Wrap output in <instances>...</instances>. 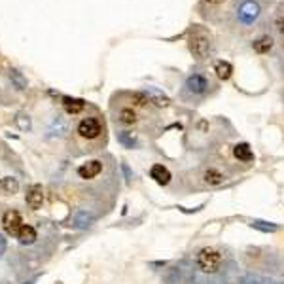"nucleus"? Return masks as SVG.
<instances>
[{
    "label": "nucleus",
    "instance_id": "nucleus-2",
    "mask_svg": "<svg viewBox=\"0 0 284 284\" xmlns=\"http://www.w3.org/2000/svg\"><path fill=\"white\" fill-rule=\"evenodd\" d=\"M76 133L84 140H97L105 133V125L101 123L99 117H84L76 127Z\"/></svg>",
    "mask_w": 284,
    "mask_h": 284
},
{
    "label": "nucleus",
    "instance_id": "nucleus-16",
    "mask_svg": "<svg viewBox=\"0 0 284 284\" xmlns=\"http://www.w3.org/2000/svg\"><path fill=\"white\" fill-rule=\"evenodd\" d=\"M214 72H216V76L220 78V80H229L233 74V66L231 63H227V61H218L216 63V66H214Z\"/></svg>",
    "mask_w": 284,
    "mask_h": 284
},
{
    "label": "nucleus",
    "instance_id": "nucleus-8",
    "mask_svg": "<svg viewBox=\"0 0 284 284\" xmlns=\"http://www.w3.org/2000/svg\"><path fill=\"white\" fill-rule=\"evenodd\" d=\"M25 201H27V205L31 207L32 211H38V209L42 207V203H44V189H42V186H38V184H32L31 188L27 189Z\"/></svg>",
    "mask_w": 284,
    "mask_h": 284
},
{
    "label": "nucleus",
    "instance_id": "nucleus-22",
    "mask_svg": "<svg viewBox=\"0 0 284 284\" xmlns=\"http://www.w3.org/2000/svg\"><path fill=\"white\" fill-rule=\"evenodd\" d=\"M241 283L242 284H260V281H258V279H254V277H244Z\"/></svg>",
    "mask_w": 284,
    "mask_h": 284
},
{
    "label": "nucleus",
    "instance_id": "nucleus-20",
    "mask_svg": "<svg viewBox=\"0 0 284 284\" xmlns=\"http://www.w3.org/2000/svg\"><path fill=\"white\" fill-rule=\"evenodd\" d=\"M119 142L121 144H125L127 148H133L137 146V140H135V137H131V133H119Z\"/></svg>",
    "mask_w": 284,
    "mask_h": 284
},
{
    "label": "nucleus",
    "instance_id": "nucleus-18",
    "mask_svg": "<svg viewBox=\"0 0 284 284\" xmlns=\"http://www.w3.org/2000/svg\"><path fill=\"white\" fill-rule=\"evenodd\" d=\"M252 227L258 229V231H263V233H275L279 227L275 224H269V222H262V220H254L252 222Z\"/></svg>",
    "mask_w": 284,
    "mask_h": 284
},
{
    "label": "nucleus",
    "instance_id": "nucleus-15",
    "mask_svg": "<svg viewBox=\"0 0 284 284\" xmlns=\"http://www.w3.org/2000/svg\"><path fill=\"white\" fill-rule=\"evenodd\" d=\"M150 99V103H156L158 106H163V108H167L169 105H170V101H169V97H165V95L161 93L159 89H156V87H148L146 93H144Z\"/></svg>",
    "mask_w": 284,
    "mask_h": 284
},
{
    "label": "nucleus",
    "instance_id": "nucleus-1",
    "mask_svg": "<svg viewBox=\"0 0 284 284\" xmlns=\"http://www.w3.org/2000/svg\"><path fill=\"white\" fill-rule=\"evenodd\" d=\"M222 254L214 248H201L197 252V267L203 273H216L222 267Z\"/></svg>",
    "mask_w": 284,
    "mask_h": 284
},
{
    "label": "nucleus",
    "instance_id": "nucleus-24",
    "mask_svg": "<svg viewBox=\"0 0 284 284\" xmlns=\"http://www.w3.org/2000/svg\"><path fill=\"white\" fill-rule=\"evenodd\" d=\"M209 2H222V0H209Z\"/></svg>",
    "mask_w": 284,
    "mask_h": 284
},
{
    "label": "nucleus",
    "instance_id": "nucleus-4",
    "mask_svg": "<svg viewBox=\"0 0 284 284\" xmlns=\"http://www.w3.org/2000/svg\"><path fill=\"white\" fill-rule=\"evenodd\" d=\"M260 13H262L260 2H256V0H244L241 6H239L237 19H239V23L244 25V27H250V25H254V23L258 21Z\"/></svg>",
    "mask_w": 284,
    "mask_h": 284
},
{
    "label": "nucleus",
    "instance_id": "nucleus-14",
    "mask_svg": "<svg viewBox=\"0 0 284 284\" xmlns=\"http://www.w3.org/2000/svg\"><path fill=\"white\" fill-rule=\"evenodd\" d=\"M224 180H226V176L222 174L218 169H214V167L207 169V170L203 172V182L209 184V186H220Z\"/></svg>",
    "mask_w": 284,
    "mask_h": 284
},
{
    "label": "nucleus",
    "instance_id": "nucleus-5",
    "mask_svg": "<svg viewBox=\"0 0 284 284\" xmlns=\"http://www.w3.org/2000/svg\"><path fill=\"white\" fill-rule=\"evenodd\" d=\"M21 226H23V218L17 211H6L2 214V227H4V231L8 233V235L17 239Z\"/></svg>",
    "mask_w": 284,
    "mask_h": 284
},
{
    "label": "nucleus",
    "instance_id": "nucleus-11",
    "mask_svg": "<svg viewBox=\"0 0 284 284\" xmlns=\"http://www.w3.org/2000/svg\"><path fill=\"white\" fill-rule=\"evenodd\" d=\"M63 106L64 110H66V114H80L82 110L85 108V103L82 99H72V97H63Z\"/></svg>",
    "mask_w": 284,
    "mask_h": 284
},
{
    "label": "nucleus",
    "instance_id": "nucleus-10",
    "mask_svg": "<svg viewBox=\"0 0 284 284\" xmlns=\"http://www.w3.org/2000/svg\"><path fill=\"white\" fill-rule=\"evenodd\" d=\"M233 156L242 161V163H250L254 161V152L250 150V146L246 144V142H241V144H235L233 148Z\"/></svg>",
    "mask_w": 284,
    "mask_h": 284
},
{
    "label": "nucleus",
    "instance_id": "nucleus-9",
    "mask_svg": "<svg viewBox=\"0 0 284 284\" xmlns=\"http://www.w3.org/2000/svg\"><path fill=\"white\" fill-rule=\"evenodd\" d=\"M150 176L158 182L159 186H167L169 182H170V172H169V169L165 165H154V167L150 169Z\"/></svg>",
    "mask_w": 284,
    "mask_h": 284
},
{
    "label": "nucleus",
    "instance_id": "nucleus-12",
    "mask_svg": "<svg viewBox=\"0 0 284 284\" xmlns=\"http://www.w3.org/2000/svg\"><path fill=\"white\" fill-rule=\"evenodd\" d=\"M0 191L6 195H15L19 191V180L13 176H2L0 178Z\"/></svg>",
    "mask_w": 284,
    "mask_h": 284
},
{
    "label": "nucleus",
    "instance_id": "nucleus-6",
    "mask_svg": "<svg viewBox=\"0 0 284 284\" xmlns=\"http://www.w3.org/2000/svg\"><path fill=\"white\" fill-rule=\"evenodd\" d=\"M76 172H78V176H80V178L93 180L103 172V163H101L99 159H91V161H87V163H82Z\"/></svg>",
    "mask_w": 284,
    "mask_h": 284
},
{
    "label": "nucleus",
    "instance_id": "nucleus-3",
    "mask_svg": "<svg viewBox=\"0 0 284 284\" xmlns=\"http://www.w3.org/2000/svg\"><path fill=\"white\" fill-rule=\"evenodd\" d=\"M189 52L197 59H205L211 53V38L203 31L195 29V32L189 34Z\"/></svg>",
    "mask_w": 284,
    "mask_h": 284
},
{
    "label": "nucleus",
    "instance_id": "nucleus-21",
    "mask_svg": "<svg viewBox=\"0 0 284 284\" xmlns=\"http://www.w3.org/2000/svg\"><path fill=\"white\" fill-rule=\"evenodd\" d=\"M6 250H8V242H6V239L0 235V256L6 254Z\"/></svg>",
    "mask_w": 284,
    "mask_h": 284
},
{
    "label": "nucleus",
    "instance_id": "nucleus-23",
    "mask_svg": "<svg viewBox=\"0 0 284 284\" xmlns=\"http://www.w3.org/2000/svg\"><path fill=\"white\" fill-rule=\"evenodd\" d=\"M262 284H277V283H275V281H263Z\"/></svg>",
    "mask_w": 284,
    "mask_h": 284
},
{
    "label": "nucleus",
    "instance_id": "nucleus-13",
    "mask_svg": "<svg viewBox=\"0 0 284 284\" xmlns=\"http://www.w3.org/2000/svg\"><path fill=\"white\" fill-rule=\"evenodd\" d=\"M17 239H19V242H23V244H32V242L38 239V233H36V229L32 227L31 224H23Z\"/></svg>",
    "mask_w": 284,
    "mask_h": 284
},
{
    "label": "nucleus",
    "instance_id": "nucleus-7",
    "mask_svg": "<svg viewBox=\"0 0 284 284\" xmlns=\"http://www.w3.org/2000/svg\"><path fill=\"white\" fill-rule=\"evenodd\" d=\"M209 89V80L203 74H191L186 80V91L191 95H203Z\"/></svg>",
    "mask_w": 284,
    "mask_h": 284
},
{
    "label": "nucleus",
    "instance_id": "nucleus-19",
    "mask_svg": "<svg viewBox=\"0 0 284 284\" xmlns=\"http://www.w3.org/2000/svg\"><path fill=\"white\" fill-rule=\"evenodd\" d=\"M91 222H93V216L89 212L85 211L78 212V216H76V226L78 227H87V226H91Z\"/></svg>",
    "mask_w": 284,
    "mask_h": 284
},
{
    "label": "nucleus",
    "instance_id": "nucleus-17",
    "mask_svg": "<svg viewBox=\"0 0 284 284\" xmlns=\"http://www.w3.org/2000/svg\"><path fill=\"white\" fill-rule=\"evenodd\" d=\"M252 48L256 53H269L271 48H273V38L271 36H262L252 44Z\"/></svg>",
    "mask_w": 284,
    "mask_h": 284
}]
</instances>
